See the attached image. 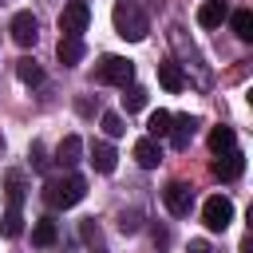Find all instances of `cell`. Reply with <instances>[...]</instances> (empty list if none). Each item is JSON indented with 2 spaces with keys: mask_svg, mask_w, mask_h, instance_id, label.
Returning a JSON list of instances; mask_svg holds the SVG:
<instances>
[{
  "mask_svg": "<svg viewBox=\"0 0 253 253\" xmlns=\"http://www.w3.org/2000/svg\"><path fill=\"white\" fill-rule=\"evenodd\" d=\"M111 20H115V32H119L123 40H130V43L146 40V32H150V20H146V12H142L134 0H119L115 12H111Z\"/></svg>",
  "mask_w": 253,
  "mask_h": 253,
  "instance_id": "obj_1",
  "label": "cell"
},
{
  "mask_svg": "<svg viewBox=\"0 0 253 253\" xmlns=\"http://www.w3.org/2000/svg\"><path fill=\"white\" fill-rule=\"evenodd\" d=\"M43 198H47V206H51V210H71V206H79V202L87 198V182H83L79 174L55 178V182H47V186H43Z\"/></svg>",
  "mask_w": 253,
  "mask_h": 253,
  "instance_id": "obj_2",
  "label": "cell"
},
{
  "mask_svg": "<svg viewBox=\"0 0 253 253\" xmlns=\"http://www.w3.org/2000/svg\"><path fill=\"white\" fill-rule=\"evenodd\" d=\"M95 79L99 83H111V87H130L134 83V63L126 55H103L95 63Z\"/></svg>",
  "mask_w": 253,
  "mask_h": 253,
  "instance_id": "obj_3",
  "label": "cell"
},
{
  "mask_svg": "<svg viewBox=\"0 0 253 253\" xmlns=\"http://www.w3.org/2000/svg\"><path fill=\"white\" fill-rule=\"evenodd\" d=\"M202 221H206V229H210V233L229 229V221H233V202H229L225 194L206 198V206H202Z\"/></svg>",
  "mask_w": 253,
  "mask_h": 253,
  "instance_id": "obj_4",
  "label": "cell"
},
{
  "mask_svg": "<svg viewBox=\"0 0 253 253\" xmlns=\"http://www.w3.org/2000/svg\"><path fill=\"white\" fill-rule=\"evenodd\" d=\"M87 24H91V8H87L83 0H71V4L59 12V32H63V36H79V40H83Z\"/></svg>",
  "mask_w": 253,
  "mask_h": 253,
  "instance_id": "obj_5",
  "label": "cell"
},
{
  "mask_svg": "<svg viewBox=\"0 0 253 253\" xmlns=\"http://www.w3.org/2000/svg\"><path fill=\"white\" fill-rule=\"evenodd\" d=\"M162 202H166V210H170L174 217H186V213L194 210V190H190L186 182H170V186L162 190Z\"/></svg>",
  "mask_w": 253,
  "mask_h": 253,
  "instance_id": "obj_6",
  "label": "cell"
},
{
  "mask_svg": "<svg viewBox=\"0 0 253 253\" xmlns=\"http://www.w3.org/2000/svg\"><path fill=\"white\" fill-rule=\"evenodd\" d=\"M12 40H16L20 47H36V40H40V20H36L32 12H16V16H12Z\"/></svg>",
  "mask_w": 253,
  "mask_h": 253,
  "instance_id": "obj_7",
  "label": "cell"
},
{
  "mask_svg": "<svg viewBox=\"0 0 253 253\" xmlns=\"http://www.w3.org/2000/svg\"><path fill=\"white\" fill-rule=\"evenodd\" d=\"M241 170H245V154H241V150H221V154L213 158V174H217L221 182H233Z\"/></svg>",
  "mask_w": 253,
  "mask_h": 253,
  "instance_id": "obj_8",
  "label": "cell"
},
{
  "mask_svg": "<svg viewBox=\"0 0 253 253\" xmlns=\"http://www.w3.org/2000/svg\"><path fill=\"white\" fill-rule=\"evenodd\" d=\"M194 130H198V119L194 115H178V119H170V142H174V150H186L190 146V138H194Z\"/></svg>",
  "mask_w": 253,
  "mask_h": 253,
  "instance_id": "obj_9",
  "label": "cell"
},
{
  "mask_svg": "<svg viewBox=\"0 0 253 253\" xmlns=\"http://www.w3.org/2000/svg\"><path fill=\"white\" fill-rule=\"evenodd\" d=\"M221 20H229L225 0H206V4L198 8V24H202V28H221Z\"/></svg>",
  "mask_w": 253,
  "mask_h": 253,
  "instance_id": "obj_10",
  "label": "cell"
},
{
  "mask_svg": "<svg viewBox=\"0 0 253 253\" xmlns=\"http://www.w3.org/2000/svg\"><path fill=\"white\" fill-rule=\"evenodd\" d=\"M134 158H138L142 170H154V166L162 162V146H158V138H138V142H134Z\"/></svg>",
  "mask_w": 253,
  "mask_h": 253,
  "instance_id": "obj_11",
  "label": "cell"
},
{
  "mask_svg": "<svg viewBox=\"0 0 253 253\" xmlns=\"http://www.w3.org/2000/svg\"><path fill=\"white\" fill-rule=\"evenodd\" d=\"M55 55H59V63H63V67H75V63L83 59V40H79V36H59Z\"/></svg>",
  "mask_w": 253,
  "mask_h": 253,
  "instance_id": "obj_12",
  "label": "cell"
},
{
  "mask_svg": "<svg viewBox=\"0 0 253 253\" xmlns=\"http://www.w3.org/2000/svg\"><path fill=\"white\" fill-rule=\"evenodd\" d=\"M158 83H162L166 91H174V95H178V91L186 87V75H182V67H178L174 59H162V63H158Z\"/></svg>",
  "mask_w": 253,
  "mask_h": 253,
  "instance_id": "obj_13",
  "label": "cell"
},
{
  "mask_svg": "<svg viewBox=\"0 0 253 253\" xmlns=\"http://www.w3.org/2000/svg\"><path fill=\"white\" fill-rule=\"evenodd\" d=\"M91 166H95L99 174H111V170L119 166V154H115V146H111V142H95V146H91Z\"/></svg>",
  "mask_w": 253,
  "mask_h": 253,
  "instance_id": "obj_14",
  "label": "cell"
},
{
  "mask_svg": "<svg viewBox=\"0 0 253 253\" xmlns=\"http://www.w3.org/2000/svg\"><path fill=\"white\" fill-rule=\"evenodd\" d=\"M79 154H83V138H79V134H67V138L55 146V162H59V166H75Z\"/></svg>",
  "mask_w": 253,
  "mask_h": 253,
  "instance_id": "obj_15",
  "label": "cell"
},
{
  "mask_svg": "<svg viewBox=\"0 0 253 253\" xmlns=\"http://www.w3.org/2000/svg\"><path fill=\"white\" fill-rule=\"evenodd\" d=\"M55 237H59V225H55L51 217H40V221H36V229H32V245L47 249V245H55Z\"/></svg>",
  "mask_w": 253,
  "mask_h": 253,
  "instance_id": "obj_16",
  "label": "cell"
},
{
  "mask_svg": "<svg viewBox=\"0 0 253 253\" xmlns=\"http://www.w3.org/2000/svg\"><path fill=\"white\" fill-rule=\"evenodd\" d=\"M16 75H20V83H28V87H36V83H43V67L32 59V55H24L20 63H16Z\"/></svg>",
  "mask_w": 253,
  "mask_h": 253,
  "instance_id": "obj_17",
  "label": "cell"
},
{
  "mask_svg": "<svg viewBox=\"0 0 253 253\" xmlns=\"http://www.w3.org/2000/svg\"><path fill=\"white\" fill-rule=\"evenodd\" d=\"M229 24H233L237 40H253V12H249V8H237V12H229Z\"/></svg>",
  "mask_w": 253,
  "mask_h": 253,
  "instance_id": "obj_18",
  "label": "cell"
},
{
  "mask_svg": "<svg viewBox=\"0 0 253 253\" xmlns=\"http://www.w3.org/2000/svg\"><path fill=\"white\" fill-rule=\"evenodd\" d=\"M233 142H237L233 126H213V130H210V150H213V154H221V150H233Z\"/></svg>",
  "mask_w": 253,
  "mask_h": 253,
  "instance_id": "obj_19",
  "label": "cell"
},
{
  "mask_svg": "<svg viewBox=\"0 0 253 253\" xmlns=\"http://www.w3.org/2000/svg\"><path fill=\"white\" fill-rule=\"evenodd\" d=\"M4 186H8V190H4V194H8V210H20V206H24V174L12 170Z\"/></svg>",
  "mask_w": 253,
  "mask_h": 253,
  "instance_id": "obj_20",
  "label": "cell"
},
{
  "mask_svg": "<svg viewBox=\"0 0 253 253\" xmlns=\"http://www.w3.org/2000/svg\"><path fill=\"white\" fill-rule=\"evenodd\" d=\"M170 119H174L170 111H154V115L146 119V130H150L146 138H166V134H170Z\"/></svg>",
  "mask_w": 253,
  "mask_h": 253,
  "instance_id": "obj_21",
  "label": "cell"
},
{
  "mask_svg": "<svg viewBox=\"0 0 253 253\" xmlns=\"http://www.w3.org/2000/svg\"><path fill=\"white\" fill-rule=\"evenodd\" d=\"M123 91H126V95H123L126 115H134V111H142V107H146V87H134V83H130V87H123Z\"/></svg>",
  "mask_w": 253,
  "mask_h": 253,
  "instance_id": "obj_22",
  "label": "cell"
},
{
  "mask_svg": "<svg viewBox=\"0 0 253 253\" xmlns=\"http://www.w3.org/2000/svg\"><path fill=\"white\" fill-rule=\"evenodd\" d=\"M103 134H107V138H123V134H126V123H123L119 111H107V115H103Z\"/></svg>",
  "mask_w": 253,
  "mask_h": 253,
  "instance_id": "obj_23",
  "label": "cell"
},
{
  "mask_svg": "<svg viewBox=\"0 0 253 253\" xmlns=\"http://www.w3.org/2000/svg\"><path fill=\"white\" fill-rule=\"evenodd\" d=\"M20 229H24V213H20V210H8V213L0 217V233H4V237H20Z\"/></svg>",
  "mask_w": 253,
  "mask_h": 253,
  "instance_id": "obj_24",
  "label": "cell"
},
{
  "mask_svg": "<svg viewBox=\"0 0 253 253\" xmlns=\"http://www.w3.org/2000/svg\"><path fill=\"white\" fill-rule=\"evenodd\" d=\"M138 225H142V213L138 210H123L119 213V229L123 233H138Z\"/></svg>",
  "mask_w": 253,
  "mask_h": 253,
  "instance_id": "obj_25",
  "label": "cell"
},
{
  "mask_svg": "<svg viewBox=\"0 0 253 253\" xmlns=\"http://www.w3.org/2000/svg\"><path fill=\"white\" fill-rule=\"evenodd\" d=\"M28 158H32V166H36V170H47V150H43V142H32Z\"/></svg>",
  "mask_w": 253,
  "mask_h": 253,
  "instance_id": "obj_26",
  "label": "cell"
},
{
  "mask_svg": "<svg viewBox=\"0 0 253 253\" xmlns=\"http://www.w3.org/2000/svg\"><path fill=\"white\" fill-rule=\"evenodd\" d=\"M190 253H213V249H210L206 241H190Z\"/></svg>",
  "mask_w": 253,
  "mask_h": 253,
  "instance_id": "obj_27",
  "label": "cell"
},
{
  "mask_svg": "<svg viewBox=\"0 0 253 253\" xmlns=\"http://www.w3.org/2000/svg\"><path fill=\"white\" fill-rule=\"evenodd\" d=\"M0 4H4V0H0Z\"/></svg>",
  "mask_w": 253,
  "mask_h": 253,
  "instance_id": "obj_28",
  "label": "cell"
}]
</instances>
